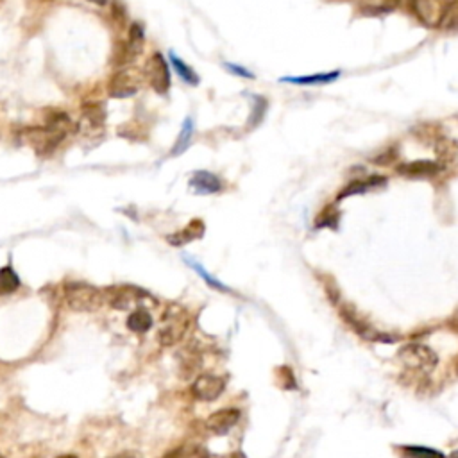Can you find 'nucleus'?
Returning <instances> with one entry per match:
<instances>
[{"label": "nucleus", "mask_w": 458, "mask_h": 458, "mask_svg": "<svg viewBox=\"0 0 458 458\" xmlns=\"http://www.w3.org/2000/svg\"><path fill=\"white\" fill-rule=\"evenodd\" d=\"M225 382L221 376H214V374H202L199 376L192 385V394L199 399V401H215L218 396L224 392Z\"/></svg>", "instance_id": "nucleus-11"}, {"label": "nucleus", "mask_w": 458, "mask_h": 458, "mask_svg": "<svg viewBox=\"0 0 458 458\" xmlns=\"http://www.w3.org/2000/svg\"><path fill=\"white\" fill-rule=\"evenodd\" d=\"M267 111V99L263 97H254L253 101V111H251V118H249V127H256L263 117H265Z\"/></svg>", "instance_id": "nucleus-27"}, {"label": "nucleus", "mask_w": 458, "mask_h": 458, "mask_svg": "<svg viewBox=\"0 0 458 458\" xmlns=\"http://www.w3.org/2000/svg\"><path fill=\"white\" fill-rule=\"evenodd\" d=\"M190 188L199 195H209V193H218L222 190L221 177L215 176L208 170H197L190 177Z\"/></svg>", "instance_id": "nucleus-13"}, {"label": "nucleus", "mask_w": 458, "mask_h": 458, "mask_svg": "<svg viewBox=\"0 0 458 458\" xmlns=\"http://www.w3.org/2000/svg\"><path fill=\"white\" fill-rule=\"evenodd\" d=\"M144 47H145L144 25L134 22V24H131V27H129L127 40L117 41L115 48H113L111 63L115 64V67H118V69L127 67L131 61L137 60V56H140Z\"/></svg>", "instance_id": "nucleus-4"}, {"label": "nucleus", "mask_w": 458, "mask_h": 458, "mask_svg": "<svg viewBox=\"0 0 458 458\" xmlns=\"http://www.w3.org/2000/svg\"><path fill=\"white\" fill-rule=\"evenodd\" d=\"M224 67L225 70H229L233 76L244 77V79H254V74L249 72L247 69H244V67H238V64H233V63H224Z\"/></svg>", "instance_id": "nucleus-28"}, {"label": "nucleus", "mask_w": 458, "mask_h": 458, "mask_svg": "<svg viewBox=\"0 0 458 458\" xmlns=\"http://www.w3.org/2000/svg\"><path fill=\"white\" fill-rule=\"evenodd\" d=\"M204 229H206L204 222L199 221V218H195V221H190L188 225H186L185 229H181V231H177V233H174V235H169L167 240H169V244L176 245V247H181V245H186V244H190V242L202 238V235H204Z\"/></svg>", "instance_id": "nucleus-15"}, {"label": "nucleus", "mask_w": 458, "mask_h": 458, "mask_svg": "<svg viewBox=\"0 0 458 458\" xmlns=\"http://www.w3.org/2000/svg\"><path fill=\"white\" fill-rule=\"evenodd\" d=\"M20 289V277L11 267L0 269V296H9Z\"/></svg>", "instance_id": "nucleus-23"}, {"label": "nucleus", "mask_w": 458, "mask_h": 458, "mask_svg": "<svg viewBox=\"0 0 458 458\" xmlns=\"http://www.w3.org/2000/svg\"><path fill=\"white\" fill-rule=\"evenodd\" d=\"M144 72L131 67H122L108 81V95L111 99H129L137 95L144 85Z\"/></svg>", "instance_id": "nucleus-5"}, {"label": "nucleus", "mask_w": 458, "mask_h": 458, "mask_svg": "<svg viewBox=\"0 0 458 458\" xmlns=\"http://www.w3.org/2000/svg\"><path fill=\"white\" fill-rule=\"evenodd\" d=\"M340 76L338 70L335 72H324V74H314V76H303V77H282V83H290V85H326L331 83Z\"/></svg>", "instance_id": "nucleus-20"}, {"label": "nucleus", "mask_w": 458, "mask_h": 458, "mask_svg": "<svg viewBox=\"0 0 458 458\" xmlns=\"http://www.w3.org/2000/svg\"><path fill=\"white\" fill-rule=\"evenodd\" d=\"M72 129V120L64 111H48L43 125L29 127L25 131L27 141L32 145L34 153L47 156L56 151L57 145L67 138Z\"/></svg>", "instance_id": "nucleus-1"}, {"label": "nucleus", "mask_w": 458, "mask_h": 458, "mask_svg": "<svg viewBox=\"0 0 458 458\" xmlns=\"http://www.w3.org/2000/svg\"><path fill=\"white\" fill-rule=\"evenodd\" d=\"M111 13H113V18H117L120 24H124V22H125V9H124V6L120 4V2H113Z\"/></svg>", "instance_id": "nucleus-30"}, {"label": "nucleus", "mask_w": 458, "mask_h": 458, "mask_svg": "<svg viewBox=\"0 0 458 458\" xmlns=\"http://www.w3.org/2000/svg\"><path fill=\"white\" fill-rule=\"evenodd\" d=\"M169 60H170V63H172L174 70L177 72V76L181 77V79L185 81L186 85H190V86H197L199 85V81H201V79H199V76L195 74V70H193L190 64H186L185 61L181 60V57H179L176 53H174V50H170V53H169Z\"/></svg>", "instance_id": "nucleus-21"}, {"label": "nucleus", "mask_w": 458, "mask_h": 458, "mask_svg": "<svg viewBox=\"0 0 458 458\" xmlns=\"http://www.w3.org/2000/svg\"><path fill=\"white\" fill-rule=\"evenodd\" d=\"M104 122H106L104 106L97 104V102H90V104L83 106L81 124L86 125L90 131H97V129H102Z\"/></svg>", "instance_id": "nucleus-18"}, {"label": "nucleus", "mask_w": 458, "mask_h": 458, "mask_svg": "<svg viewBox=\"0 0 458 458\" xmlns=\"http://www.w3.org/2000/svg\"><path fill=\"white\" fill-rule=\"evenodd\" d=\"M88 2H92V4L95 6H101V8H104V6L109 4V0H88Z\"/></svg>", "instance_id": "nucleus-31"}, {"label": "nucleus", "mask_w": 458, "mask_h": 458, "mask_svg": "<svg viewBox=\"0 0 458 458\" xmlns=\"http://www.w3.org/2000/svg\"><path fill=\"white\" fill-rule=\"evenodd\" d=\"M106 298H108V303L115 310H129L133 308L134 305H141L144 301L156 303L151 293L129 285L113 286V289L106 290Z\"/></svg>", "instance_id": "nucleus-7"}, {"label": "nucleus", "mask_w": 458, "mask_h": 458, "mask_svg": "<svg viewBox=\"0 0 458 458\" xmlns=\"http://www.w3.org/2000/svg\"><path fill=\"white\" fill-rule=\"evenodd\" d=\"M193 127H195V125H193V118L192 117H186L185 120H183L181 131H179V134H177L176 144H174L172 151H170V156H172V158L181 156V154L185 153L186 149H188L190 144H192Z\"/></svg>", "instance_id": "nucleus-19"}, {"label": "nucleus", "mask_w": 458, "mask_h": 458, "mask_svg": "<svg viewBox=\"0 0 458 458\" xmlns=\"http://www.w3.org/2000/svg\"><path fill=\"white\" fill-rule=\"evenodd\" d=\"M398 356L406 369L415 370V373L428 374L438 366L437 353L430 346H424V344H419V342H412V344L403 346L399 349Z\"/></svg>", "instance_id": "nucleus-3"}, {"label": "nucleus", "mask_w": 458, "mask_h": 458, "mask_svg": "<svg viewBox=\"0 0 458 458\" xmlns=\"http://www.w3.org/2000/svg\"><path fill=\"white\" fill-rule=\"evenodd\" d=\"M387 183L385 177L382 176H370V177H363V179H354L351 181L346 188H342L340 193H338V199H346L351 197V195H358V193H366L369 190L380 188Z\"/></svg>", "instance_id": "nucleus-16"}, {"label": "nucleus", "mask_w": 458, "mask_h": 458, "mask_svg": "<svg viewBox=\"0 0 458 458\" xmlns=\"http://www.w3.org/2000/svg\"><path fill=\"white\" fill-rule=\"evenodd\" d=\"M127 328L133 333H147L153 328V317L147 310L138 308L127 317Z\"/></svg>", "instance_id": "nucleus-22"}, {"label": "nucleus", "mask_w": 458, "mask_h": 458, "mask_svg": "<svg viewBox=\"0 0 458 458\" xmlns=\"http://www.w3.org/2000/svg\"><path fill=\"white\" fill-rule=\"evenodd\" d=\"M401 0H358V11L366 16H378L392 13L399 8Z\"/></svg>", "instance_id": "nucleus-17"}, {"label": "nucleus", "mask_w": 458, "mask_h": 458, "mask_svg": "<svg viewBox=\"0 0 458 458\" xmlns=\"http://www.w3.org/2000/svg\"><path fill=\"white\" fill-rule=\"evenodd\" d=\"M185 261H186V263H188L190 267H192L193 270H195V272L199 274V276L202 277V279H204L206 283H208L209 286H214V289H217V290H222V292H231V289H229V286H225L224 283L218 282V279H215V277L211 276V274L206 272V270L201 267V263H197V261H195V260H190V258H186V256H185Z\"/></svg>", "instance_id": "nucleus-26"}, {"label": "nucleus", "mask_w": 458, "mask_h": 458, "mask_svg": "<svg viewBox=\"0 0 458 458\" xmlns=\"http://www.w3.org/2000/svg\"><path fill=\"white\" fill-rule=\"evenodd\" d=\"M144 77L158 95H167V93H169L170 69L163 54L154 53L149 60L145 61Z\"/></svg>", "instance_id": "nucleus-6"}, {"label": "nucleus", "mask_w": 458, "mask_h": 458, "mask_svg": "<svg viewBox=\"0 0 458 458\" xmlns=\"http://www.w3.org/2000/svg\"><path fill=\"white\" fill-rule=\"evenodd\" d=\"M186 328H188V319L183 314V310H170L169 314L163 317V326H161L160 333H158L161 346L170 347L177 344L183 338V335L186 333Z\"/></svg>", "instance_id": "nucleus-8"}, {"label": "nucleus", "mask_w": 458, "mask_h": 458, "mask_svg": "<svg viewBox=\"0 0 458 458\" xmlns=\"http://www.w3.org/2000/svg\"><path fill=\"white\" fill-rule=\"evenodd\" d=\"M401 458H446V454L426 446H403Z\"/></svg>", "instance_id": "nucleus-24"}, {"label": "nucleus", "mask_w": 458, "mask_h": 458, "mask_svg": "<svg viewBox=\"0 0 458 458\" xmlns=\"http://www.w3.org/2000/svg\"><path fill=\"white\" fill-rule=\"evenodd\" d=\"M0 458H4V457H2V454H0Z\"/></svg>", "instance_id": "nucleus-33"}, {"label": "nucleus", "mask_w": 458, "mask_h": 458, "mask_svg": "<svg viewBox=\"0 0 458 458\" xmlns=\"http://www.w3.org/2000/svg\"><path fill=\"white\" fill-rule=\"evenodd\" d=\"M398 172L406 177H431L440 172V165H438L437 161L419 160L410 161V163H403V165L398 167Z\"/></svg>", "instance_id": "nucleus-14"}, {"label": "nucleus", "mask_w": 458, "mask_h": 458, "mask_svg": "<svg viewBox=\"0 0 458 458\" xmlns=\"http://www.w3.org/2000/svg\"><path fill=\"white\" fill-rule=\"evenodd\" d=\"M444 31H458V0H450L446 2V9H444L443 20H440V27Z\"/></svg>", "instance_id": "nucleus-25"}, {"label": "nucleus", "mask_w": 458, "mask_h": 458, "mask_svg": "<svg viewBox=\"0 0 458 458\" xmlns=\"http://www.w3.org/2000/svg\"><path fill=\"white\" fill-rule=\"evenodd\" d=\"M64 301L74 312H93L101 306L102 292L85 282H69L64 285Z\"/></svg>", "instance_id": "nucleus-2"}, {"label": "nucleus", "mask_w": 458, "mask_h": 458, "mask_svg": "<svg viewBox=\"0 0 458 458\" xmlns=\"http://www.w3.org/2000/svg\"><path fill=\"white\" fill-rule=\"evenodd\" d=\"M240 421V410L238 408H222V410L215 412L206 419V428L215 435L228 433L233 426H237V422Z\"/></svg>", "instance_id": "nucleus-12"}, {"label": "nucleus", "mask_w": 458, "mask_h": 458, "mask_svg": "<svg viewBox=\"0 0 458 458\" xmlns=\"http://www.w3.org/2000/svg\"><path fill=\"white\" fill-rule=\"evenodd\" d=\"M444 9H446L444 0H412V11L424 27H440Z\"/></svg>", "instance_id": "nucleus-10"}, {"label": "nucleus", "mask_w": 458, "mask_h": 458, "mask_svg": "<svg viewBox=\"0 0 458 458\" xmlns=\"http://www.w3.org/2000/svg\"><path fill=\"white\" fill-rule=\"evenodd\" d=\"M340 315H342V319H344V321H346L351 328H353L354 333L360 335V337L366 338V340L383 342V344H392V342L398 340V338L392 337V335L383 333V331L376 330L374 326H370L369 322L362 321V319L356 315V312H354L353 308H349V306H342Z\"/></svg>", "instance_id": "nucleus-9"}, {"label": "nucleus", "mask_w": 458, "mask_h": 458, "mask_svg": "<svg viewBox=\"0 0 458 458\" xmlns=\"http://www.w3.org/2000/svg\"><path fill=\"white\" fill-rule=\"evenodd\" d=\"M57 458H77V457H76V454H60Z\"/></svg>", "instance_id": "nucleus-32"}, {"label": "nucleus", "mask_w": 458, "mask_h": 458, "mask_svg": "<svg viewBox=\"0 0 458 458\" xmlns=\"http://www.w3.org/2000/svg\"><path fill=\"white\" fill-rule=\"evenodd\" d=\"M331 211H333V209L328 208V209H326V211H324V214H322L321 217H319V221H317V225H319V228H322V225H331V224H333V222H337V221H338V215H337V214L331 215Z\"/></svg>", "instance_id": "nucleus-29"}]
</instances>
